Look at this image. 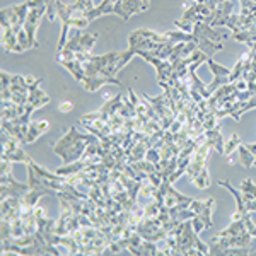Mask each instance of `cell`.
<instances>
[{
    "instance_id": "obj_19",
    "label": "cell",
    "mask_w": 256,
    "mask_h": 256,
    "mask_svg": "<svg viewBox=\"0 0 256 256\" xmlns=\"http://www.w3.org/2000/svg\"><path fill=\"white\" fill-rule=\"evenodd\" d=\"M198 4H205V6L212 7V9H216L217 6H220L222 2H226V0H196Z\"/></svg>"
},
{
    "instance_id": "obj_17",
    "label": "cell",
    "mask_w": 256,
    "mask_h": 256,
    "mask_svg": "<svg viewBox=\"0 0 256 256\" xmlns=\"http://www.w3.org/2000/svg\"><path fill=\"white\" fill-rule=\"evenodd\" d=\"M241 138H239V135H232V137L229 138V142L224 144V154L230 156L234 150H238V147L241 146Z\"/></svg>"
},
{
    "instance_id": "obj_3",
    "label": "cell",
    "mask_w": 256,
    "mask_h": 256,
    "mask_svg": "<svg viewBox=\"0 0 256 256\" xmlns=\"http://www.w3.org/2000/svg\"><path fill=\"white\" fill-rule=\"evenodd\" d=\"M256 238V226L251 216L232 218L230 226L210 241V254H250L251 239Z\"/></svg>"
},
{
    "instance_id": "obj_4",
    "label": "cell",
    "mask_w": 256,
    "mask_h": 256,
    "mask_svg": "<svg viewBox=\"0 0 256 256\" xmlns=\"http://www.w3.org/2000/svg\"><path fill=\"white\" fill-rule=\"evenodd\" d=\"M160 254H207L210 246L200 241L193 227V220H184L176 226L162 241L158 242Z\"/></svg>"
},
{
    "instance_id": "obj_1",
    "label": "cell",
    "mask_w": 256,
    "mask_h": 256,
    "mask_svg": "<svg viewBox=\"0 0 256 256\" xmlns=\"http://www.w3.org/2000/svg\"><path fill=\"white\" fill-rule=\"evenodd\" d=\"M2 122L12 125H30L32 111L48 104L50 96L40 89L41 79L12 76L2 72Z\"/></svg>"
},
{
    "instance_id": "obj_14",
    "label": "cell",
    "mask_w": 256,
    "mask_h": 256,
    "mask_svg": "<svg viewBox=\"0 0 256 256\" xmlns=\"http://www.w3.org/2000/svg\"><path fill=\"white\" fill-rule=\"evenodd\" d=\"M148 4H150V0H116V12L114 14L126 20L134 14L147 10Z\"/></svg>"
},
{
    "instance_id": "obj_18",
    "label": "cell",
    "mask_w": 256,
    "mask_h": 256,
    "mask_svg": "<svg viewBox=\"0 0 256 256\" xmlns=\"http://www.w3.org/2000/svg\"><path fill=\"white\" fill-rule=\"evenodd\" d=\"M256 12V0H241V12L242 16H250Z\"/></svg>"
},
{
    "instance_id": "obj_20",
    "label": "cell",
    "mask_w": 256,
    "mask_h": 256,
    "mask_svg": "<svg viewBox=\"0 0 256 256\" xmlns=\"http://www.w3.org/2000/svg\"><path fill=\"white\" fill-rule=\"evenodd\" d=\"M68 110H72V102H62L60 104V111H64V113H67Z\"/></svg>"
},
{
    "instance_id": "obj_6",
    "label": "cell",
    "mask_w": 256,
    "mask_h": 256,
    "mask_svg": "<svg viewBox=\"0 0 256 256\" xmlns=\"http://www.w3.org/2000/svg\"><path fill=\"white\" fill-rule=\"evenodd\" d=\"M98 41V34H88V32H80L77 30L72 36H68L65 46L62 52L56 53L58 62H82L90 56V50H92L94 43Z\"/></svg>"
},
{
    "instance_id": "obj_15",
    "label": "cell",
    "mask_w": 256,
    "mask_h": 256,
    "mask_svg": "<svg viewBox=\"0 0 256 256\" xmlns=\"http://www.w3.org/2000/svg\"><path fill=\"white\" fill-rule=\"evenodd\" d=\"M48 130H50V123H48V122H36V123H31L30 135H28V144H32L38 137H41L43 134H46Z\"/></svg>"
},
{
    "instance_id": "obj_13",
    "label": "cell",
    "mask_w": 256,
    "mask_h": 256,
    "mask_svg": "<svg viewBox=\"0 0 256 256\" xmlns=\"http://www.w3.org/2000/svg\"><path fill=\"white\" fill-rule=\"evenodd\" d=\"M2 160H7V162L30 164L32 159L26 154L24 146L19 142V140H16L14 137H10L7 132L2 130Z\"/></svg>"
},
{
    "instance_id": "obj_2",
    "label": "cell",
    "mask_w": 256,
    "mask_h": 256,
    "mask_svg": "<svg viewBox=\"0 0 256 256\" xmlns=\"http://www.w3.org/2000/svg\"><path fill=\"white\" fill-rule=\"evenodd\" d=\"M123 52H111L106 55H90L82 62H64V67L76 77V80L89 92L98 90L104 84H116L122 82L116 79L118 64L122 60Z\"/></svg>"
},
{
    "instance_id": "obj_11",
    "label": "cell",
    "mask_w": 256,
    "mask_h": 256,
    "mask_svg": "<svg viewBox=\"0 0 256 256\" xmlns=\"http://www.w3.org/2000/svg\"><path fill=\"white\" fill-rule=\"evenodd\" d=\"M148 99V102L152 104V108L158 113V116L160 120V125H162L164 130H169L172 126V123L176 122V116H178V110H176V104L172 101V98L169 96L168 92L160 94L158 98H150V96H146Z\"/></svg>"
},
{
    "instance_id": "obj_12",
    "label": "cell",
    "mask_w": 256,
    "mask_h": 256,
    "mask_svg": "<svg viewBox=\"0 0 256 256\" xmlns=\"http://www.w3.org/2000/svg\"><path fill=\"white\" fill-rule=\"evenodd\" d=\"M30 184H22L14 180L12 176V162L2 160V192H0V200H6L9 196H24L30 193Z\"/></svg>"
},
{
    "instance_id": "obj_9",
    "label": "cell",
    "mask_w": 256,
    "mask_h": 256,
    "mask_svg": "<svg viewBox=\"0 0 256 256\" xmlns=\"http://www.w3.org/2000/svg\"><path fill=\"white\" fill-rule=\"evenodd\" d=\"M79 246V254H102L111 244L110 238L98 227H80L72 234Z\"/></svg>"
},
{
    "instance_id": "obj_8",
    "label": "cell",
    "mask_w": 256,
    "mask_h": 256,
    "mask_svg": "<svg viewBox=\"0 0 256 256\" xmlns=\"http://www.w3.org/2000/svg\"><path fill=\"white\" fill-rule=\"evenodd\" d=\"M218 186H224L232 193L236 198V212L232 214V218H241L251 212H256V184L251 180H244L241 183V190H236L227 180L218 181Z\"/></svg>"
},
{
    "instance_id": "obj_7",
    "label": "cell",
    "mask_w": 256,
    "mask_h": 256,
    "mask_svg": "<svg viewBox=\"0 0 256 256\" xmlns=\"http://www.w3.org/2000/svg\"><path fill=\"white\" fill-rule=\"evenodd\" d=\"M210 148H214V144L210 142L207 134H205V138L202 140V144L196 147V150L193 152L192 160H190V164L186 168V174L190 176L192 183L200 190H205L210 186V178L207 171V159H208Z\"/></svg>"
},
{
    "instance_id": "obj_16",
    "label": "cell",
    "mask_w": 256,
    "mask_h": 256,
    "mask_svg": "<svg viewBox=\"0 0 256 256\" xmlns=\"http://www.w3.org/2000/svg\"><path fill=\"white\" fill-rule=\"evenodd\" d=\"M238 152H239V160H241L242 166H244V168H251V166H253L256 158H254L253 154H251L250 150H248L244 144H241V146L238 147Z\"/></svg>"
},
{
    "instance_id": "obj_10",
    "label": "cell",
    "mask_w": 256,
    "mask_h": 256,
    "mask_svg": "<svg viewBox=\"0 0 256 256\" xmlns=\"http://www.w3.org/2000/svg\"><path fill=\"white\" fill-rule=\"evenodd\" d=\"M217 7H216V9H217ZM216 9L205 6V4H198V2L193 4L190 9L184 10L183 18H181L180 20H176V28H180L181 31L192 32L196 22L212 24L214 18H216Z\"/></svg>"
},
{
    "instance_id": "obj_5",
    "label": "cell",
    "mask_w": 256,
    "mask_h": 256,
    "mask_svg": "<svg viewBox=\"0 0 256 256\" xmlns=\"http://www.w3.org/2000/svg\"><path fill=\"white\" fill-rule=\"evenodd\" d=\"M98 137L92 134H80L77 126H70L65 135L56 144H52V148L56 156L62 158L64 166L67 164L77 162L84 156L86 148L89 147L90 142H94Z\"/></svg>"
}]
</instances>
